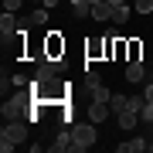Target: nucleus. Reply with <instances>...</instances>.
<instances>
[{
	"mask_svg": "<svg viewBox=\"0 0 153 153\" xmlns=\"http://www.w3.org/2000/svg\"><path fill=\"white\" fill-rule=\"evenodd\" d=\"M21 143H27V119H7L4 129H0V150L10 153Z\"/></svg>",
	"mask_w": 153,
	"mask_h": 153,
	"instance_id": "nucleus-1",
	"label": "nucleus"
},
{
	"mask_svg": "<svg viewBox=\"0 0 153 153\" xmlns=\"http://www.w3.org/2000/svg\"><path fill=\"white\" fill-rule=\"evenodd\" d=\"M68 129H71V153H82L95 143V123L92 119L88 123H71Z\"/></svg>",
	"mask_w": 153,
	"mask_h": 153,
	"instance_id": "nucleus-2",
	"label": "nucleus"
},
{
	"mask_svg": "<svg viewBox=\"0 0 153 153\" xmlns=\"http://www.w3.org/2000/svg\"><path fill=\"white\" fill-rule=\"evenodd\" d=\"M0 34H4V44L10 41V38H17V34H21V21H17L10 10H4V17H0Z\"/></svg>",
	"mask_w": 153,
	"mask_h": 153,
	"instance_id": "nucleus-3",
	"label": "nucleus"
},
{
	"mask_svg": "<svg viewBox=\"0 0 153 153\" xmlns=\"http://www.w3.org/2000/svg\"><path fill=\"white\" fill-rule=\"evenodd\" d=\"M112 116V109H109V102H88V119H92L95 126L99 123H105Z\"/></svg>",
	"mask_w": 153,
	"mask_h": 153,
	"instance_id": "nucleus-4",
	"label": "nucleus"
},
{
	"mask_svg": "<svg viewBox=\"0 0 153 153\" xmlns=\"http://www.w3.org/2000/svg\"><path fill=\"white\" fill-rule=\"evenodd\" d=\"M119 153H143V150H150V140H143V136H133V140H126L116 146Z\"/></svg>",
	"mask_w": 153,
	"mask_h": 153,
	"instance_id": "nucleus-5",
	"label": "nucleus"
},
{
	"mask_svg": "<svg viewBox=\"0 0 153 153\" xmlns=\"http://www.w3.org/2000/svg\"><path fill=\"white\" fill-rule=\"evenodd\" d=\"M123 75H126V82H133V85H136V82H143V78H146V68H143V61H136V58H133L129 65H126V71H123Z\"/></svg>",
	"mask_w": 153,
	"mask_h": 153,
	"instance_id": "nucleus-6",
	"label": "nucleus"
},
{
	"mask_svg": "<svg viewBox=\"0 0 153 153\" xmlns=\"http://www.w3.org/2000/svg\"><path fill=\"white\" fill-rule=\"evenodd\" d=\"M92 21H112V4H109V0L92 4Z\"/></svg>",
	"mask_w": 153,
	"mask_h": 153,
	"instance_id": "nucleus-7",
	"label": "nucleus"
},
{
	"mask_svg": "<svg viewBox=\"0 0 153 153\" xmlns=\"http://www.w3.org/2000/svg\"><path fill=\"white\" fill-rule=\"evenodd\" d=\"M48 150H51V153H65V150H71V129H61V133H58V140L51 143Z\"/></svg>",
	"mask_w": 153,
	"mask_h": 153,
	"instance_id": "nucleus-8",
	"label": "nucleus"
},
{
	"mask_svg": "<svg viewBox=\"0 0 153 153\" xmlns=\"http://www.w3.org/2000/svg\"><path fill=\"white\" fill-rule=\"evenodd\" d=\"M136 123H140V112L133 109V105H129V109H123V112H119V126H123V129H133Z\"/></svg>",
	"mask_w": 153,
	"mask_h": 153,
	"instance_id": "nucleus-9",
	"label": "nucleus"
},
{
	"mask_svg": "<svg viewBox=\"0 0 153 153\" xmlns=\"http://www.w3.org/2000/svg\"><path fill=\"white\" fill-rule=\"evenodd\" d=\"M48 51H51V58L65 55V41L58 38V31H51V38H48Z\"/></svg>",
	"mask_w": 153,
	"mask_h": 153,
	"instance_id": "nucleus-10",
	"label": "nucleus"
},
{
	"mask_svg": "<svg viewBox=\"0 0 153 153\" xmlns=\"http://www.w3.org/2000/svg\"><path fill=\"white\" fill-rule=\"evenodd\" d=\"M109 109H112V116H119L123 109H129V95H119V92H116L109 99Z\"/></svg>",
	"mask_w": 153,
	"mask_h": 153,
	"instance_id": "nucleus-11",
	"label": "nucleus"
},
{
	"mask_svg": "<svg viewBox=\"0 0 153 153\" xmlns=\"http://www.w3.org/2000/svg\"><path fill=\"white\" fill-rule=\"evenodd\" d=\"M129 14H133V7L116 4V7H112V24H126V21H129Z\"/></svg>",
	"mask_w": 153,
	"mask_h": 153,
	"instance_id": "nucleus-12",
	"label": "nucleus"
},
{
	"mask_svg": "<svg viewBox=\"0 0 153 153\" xmlns=\"http://www.w3.org/2000/svg\"><path fill=\"white\" fill-rule=\"evenodd\" d=\"M88 92H92V102H109V99H112V92H109L102 82H99L95 88H88Z\"/></svg>",
	"mask_w": 153,
	"mask_h": 153,
	"instance_id": "nucleus-13",
	"label": "nucleus"
},
{
	"mask_svg": "<svg viewBox=\"0 0 153 153\" xmlns=\"http://www.w3.org/2000/svg\"><path fill=\"white\" fill-rule=\"evenodd\" d=\"M71 14H75V21H85V17H92V4H75Z\"/></svg>",
	"mask_w": 153,
	"mask_h": 153,
	"instance_id": "nucleus-14",
	"label": "nucleus"
},
{
	"mask_svg": "<svg viewBox=\"0 0 153 153\" xmlns=\"http://www.w3.org/2000/svg\"><path fill=\"white\" fill-rule=\"evenodd\" d=\"M133 10L136 14H150L153 10V0H133Z\"/></svg>",
	"mask_w": 153,
	"mask_h": 153,
	"instance_id": "nucleus-15",
	"label": "nucleus"
},
{
	"mask_svg": "<svg viewBox=\"0 0 153 153\" xmlns=\"http://www.w3.org/2000/svg\"><path fill=\"white\" fill-rule=\"evenodd\" d=\"M31 24H48V7H38L31 14Z\"/></svg>",
	"mask_w": 153,
	"mask_h": 153,
	"instance_id": "nucleus-16",
	"label": "nucleus"
},
{
	"mask_svg": "<svg viewBox=\"0 0 153 153\" xmlns=\"http://www.w3.org/2000/svg\"><path fill=\"white\" fill-rule=\"evenodd\" d=\"M10 85H17V88H24V85H31V78L17 71V75H10Z\"/></svg>",
	"mask_w": 153,
	"mask_h": 153,
	"instance_id": "nucleus-17",
	"label": "nucleus"
},
{
	"mask_svg": "<svg viewBox=\"0 0 153 153\" xmlns=\"http://www.w3.org/2000/svg\"><path fill=\"white\" fill-rule=\"evenodd\" d=\"M99 82H102V78H99V71H85V85H88V88H95Z\"/></svg>",
	"mask_w": 153,
	"mask_h": 153,
	"instance_id": "nucleus-18",
	"label": "nucleus"
},
{
	"mask_svg": "<svg viewBox=\"0 0 153 153\" xmlns=\"http://www.w3.org/2000/svg\"><path fill=\"white\" fill-rule=\"evenodd\" d=\"M129 105H133V109H143V105H146V95H129Z\"/></svg>",
	"mask_w": 153,
	"mask_h": 153,
	"instance_id": "nucleus-19",
	"label": "nucleus"
},
{
	"mask_svg": "<svg viewBox=\"0 0 153 153\" xmlns=\"http://www.w3.org/2000/svg\"><path fill=\"white\" fill-rule=\"evenodd\" d=\"M21 4H24V0H4V7H7L10 14H17V10H21Z\"/></svg>",
	"mask_w": 153,
	"mask_h": 153,
	"instance_id": "nucleus-20",
	"label": "nucleus"
},
{
	"mask_svg": "<svg viewBox=\"0 0 153 153\" xmlns=\"http://www.w3.org/2000/svg\"><path fill=\"white\" fill-rule=\"evenodd\" d=\"M143 95H146V102H153V82H150L146 88H143Z\"/></svg>",
	"mask_w": 153,
	"mask_h": 153,
	"instance_id": "nucleus-21",
	"label": "nucleus"
},
{
	"mask_svg": "<svg viewBox=\"0 0 153 153\" xmlns=\"http://www.w3.org/2000/svg\"><path fill=\"white\" fill-rule=\"evenodd\" d=\"M41 7H48V10H51V7H58V0H41Z\"/></svg>",
	"mask_w": 153,
	"mask_h": 153,
	"instance_id": "nucleus-22",
	"label": "nucleus"
},
{
	"mask_svg": "<svg viewBox=\"0 0 153 153\" xmlns=\"http://www.w3.org/2000/svg\"><path fill=\"white\" fill-rule=\"evenodd\" d=\"M68 4H71V7H75V4H88V0H68Z\"/></svg>",
	"mask_w": 153,
	"mask_h": 153,
	"instance_id": "nucleus-23",
	"label": "nucleus"
},
{
	"mask_svg": "<svg viewBox=\"0 0 153 153\" xmlns=\"http://www.w3.org/2000/svg\"><path fill=\"white\" fill-rule=\"evenodd\" d=\"M109 4H112V7H116V4H126V0H109Z\"/></svg>",
	"mask_w": 153,
	"mask_h": 153,
	"instance_id": "nucleus-24",
	"label": "nucleus"
},
{
	"mask_svg": "<svg viewBox=\"0 0 153 153\" xmlns=\"http://www.w3.org/2000/svg\"><path fill=\"white\" fill-rule=\"evenodd\" d=\"M150 82H153V65H150Z\"/></svg>",
	"mask_w": 153,
	"mask_h": 153,
	"instance_id": "nucleus-25",
	"label": "nucleus"
},
{
	"mask_svg": "<svg viewBox=\"0 0 153 153\" xmlns=\"http://www.w3.org/2000/svg\"><path fill=\"white\" fill-rule=\"evenodd\" d=\"M88 4H99V0H88Z\"/></svg>",
	"mask_w": 153,
	"mask_h": 153,
	"instance_id": "nucleus-26",
	"label": "nucleus"
},
{
	"mask_svg": "<svg viewBox=\"0 0 153 153\" xmlns=\"http://www.w3.org/2000/svg\"><path fill=\"white\" fill-rule=\"evenodd\" d=\"M31 4H41V0H31Z\"/></svg>",
	"mask_w": 153,
	"mask_h": 153,
	"instance_id": "nucleus-27",
	"label": "nucleus"
},
{
	"mask_svg": "<svg viewBox=\"0 0 153 153\" xmlns=\"http://www.w3.org/2000/svg\"><path fill=\"white\" fill-rule=\"evenodd\" d=\"M150 150H153V143H150Z\"/></svg>",
	"mask_w": 153,
	"mask_h": 153,
	"instance_id": "nucleus-28",
	"label": "nucleus"
}]
</instances>
